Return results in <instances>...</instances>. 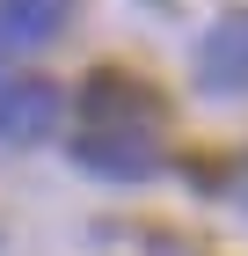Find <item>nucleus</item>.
<instances>
[{
    "mask_svg": "<svg viewBox=\"0 0 248 256\" xmlns=\"http://www.w3.org/2000/svg\"><path fill=\"white\" fill-rule=\"evenodd\" d=\"M80 118H88V132H161L168 102L153 96L146 80H132V74H88Z\"/></svg>",
    "mask_w": 248,
    "mask_h": 256,
    "instance_id": "nucleus-1",
    "label": "nucleus"
},
{
    "mask_svg": "<svg viewBox=\"0 0 248 256\" xmlns=\"http://www.w3.org/2000/svg\"><path fill=\"white\" fill-rule=\"evenodd\" d=\"M73 161L88 176H110V183H139L161 168V139L153 132H80L73 139Z\"/></svg>",
    "mask_w": 248,
    "mask_h": 256,
    "instance_id": "nucleus-2",
    "label": "nucleus"
},
{
    "mask_svg": "<svg viewBox=\"0 0 248 256\" xmlns=\"http://www.w3.org/2000/svg\"><path fill=\"white\" fill-rule=\"evenodd\" d=\"M197 80H205V96H248V15H227L205 30Z\"/></svg>",
    "mask_w": 248,
    "mask_h": 256,
    "instance_id": "nucleus-3",
    "label": "nucleus"
},
{
    "mask_svg": "<svg viewBox=\"0 0 248 256\" xmlns=\"http://www.w3.org/2000/svg\"><path fill=\"white\" fill-rule=\"evenodd\" d=\"M58 124V88L37 74H22V80H0V139L7 146H29V139H44Z\"/></svg>",
    "mask_w": 248,
    "mask_h": 256,
    "instance_id": "nucleus-4",
    "label": "nucleus"
},
{
    "mask_svg": "<svg viewBox=\"0 0 248 256\" xmlns=\"http://www.w3.org/2000/svg\"><path fill=\"white\" fill-rule=\"evenodd\" d=\"M73 15V0H0V37L7 44H51Z\"/></svg>",
    "mask_w": 248,
    "mask_h": 256,
    "instance_id": "nucleus-5",
    "label": "nucleus"
},
{
    "mask_svg": "<svg viewBox=\"0 0 248 256\" xmlns=\"http://www.w3.org/2000/svg\"><path fill=\"white\" fill-rule=\"evenodd\" d=\"M227 190H234V198H241V205H248V154H241V161H234V168H227Z\"/></svg>",
    "mask_w": 248,
    "mask_h": 256,
    "instance_id": "nucleus-6",
    "label": "nucleus"
}]
</instances>
